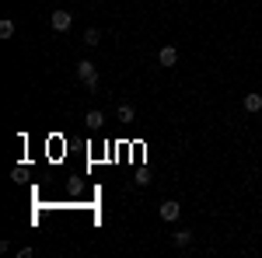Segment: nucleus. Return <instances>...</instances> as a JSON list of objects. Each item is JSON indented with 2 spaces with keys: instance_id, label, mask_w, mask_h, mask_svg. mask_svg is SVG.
Segmentation results:
<instances>
[{
  "instance_id": "4",
  "label": "nucleus",
  "mask_w": 262,
  "mask_h": 258,
  "mask_svg": "<svg viewBox=\"0 0 262 258\" xmlns=\"http://www.w3.org/2000/svg\"><path fill=\"white\" fill-rule=\"evenodd\" d=\"M158 63H161V66H175V63H179V49H175V45H161V49H158Z\"/></svg>"
},
{
  "instance_id": "5",
  "label": "nucleus",
  "mask_w": 262,
  "mask_h": 258,
  "mask_svg": "<svg viewBox=\"0 0 262 258\" xmlns=\"http://www.w3.org/2000/svg\"><path fill=\"white\" fill-rule=\"evenodd\" d=\"M242 105H245V112H248V115H259V112H262V95H245Z\"/></svg>"
},
{
  "instance_id": "2",
  "label": "nucleus",
  "mask_w": 262,
  "mask_h": 258,
  "mask_svg": "<svg viewBox=\"0 0 262 258\" xmlns=\"http://www.w3.org/2000/svg\"><path fill=\"white\" fill-rule=\"evenodd\" d=\"M49 25H53V32H67V28L74 25V14H70V11H53V14H49Z\"/></svg>"
},
{
  "instance_id": "8",
  "label": "nucleus",
  "mask_w": 262,
  "mask_h": 258,
  "mask_svg": "<svg viewBox=\"0 0 262 258\" xmlns=\"http://www.w3.org/2000/svg\"><path fill=\"white\" fill-rule=\"evenodd\" d=\"M116 115H119V122L129 126V122H133V105H119V108H116Z\"/></svg>"
},
{
  "instance_id": "3",
  "label": "nucleus",
  "mask_w": 262,
  "mask_h": 258,
  "mask_svg": "<svg viewBox=\"0 0 262 258\" xmlns=\"http://www.w3.org/2000/svg\"><path fill=\"white\" fill-rule=\"evenodd\" d=\"M179 217H182V206L175 202V199H164V202H161V220H164V223H175Z\"/></svg>"
},
{
  "instance_id": "1",
  "label": "nucleus",
  "mask_w": 262,
  "mask_h": 258,
  "mask_svg": "<svg viewBox=\"0 0 262 258\" xmlns=\"http://www.w3.org/2000/svg\"><path fill=\"white\" fill-rule=\"evenodd\" d=\"M77 77L84 80V87H88V91H98V66H95L91 60L77 63Z\"/></svg>"
},
{
  "instance_id": "7",
  "label": "nucleus",
  "mask_w": 262,
  "mask_h": 258,
  "mask_svg": "<svg viewBox=\"0 0 262 258\" xmlns=\"http://www.w3.org/2000/svg\"><path fill=\"white\" fill-rule=\"evenodd\" d=\"M171 241H175V248H189V244H192V234H189V230H175Z\"/></svg>"
},
{
  "instance_id": "6",
  "label": "nucleus",
  "mask_w": 262,
  "mask_h": 258,
  "mask_svg": "<svg viewBox=\"0 0 262 258\" xmlns=\"http://www.w3.org/2000/svg\"><path fill=\"white\" fill-rule=\"evenodd\" d=\"M84 122H88V129H101V126H105V115H101L98 108H91V112L84 115Z\"/></svg>"
},
{
  "instance_id": "10",
  "label": "nucleus",
  "mask_w": 262,
  "mask_h": 258,
  "mask_svg": "<svg viewBox=\"0 0 262 258\" xmlns=\"http://www.w3.org/2000/svg\"><path fill=\"white\" fill-rule=\"evenodd\" d=\"M98 42H101L98 28H88V32H84V45H98Z\"/></svg>"
},
{
  "instance_id": "9",
  "label": "nucleus",
  "mask_w": 262,
  "mask_h": 258,
  "mask_svg": "<svg viewBox=\"0 0 262 258\" xmlns=\"http://www.w3.org/2000/svg\"><path fill=\"white\" fill-rule=\"evenodd\" d=\"M0 39H14V21H11V18L0 21Z\"/></svg>"
}]
</instances>
